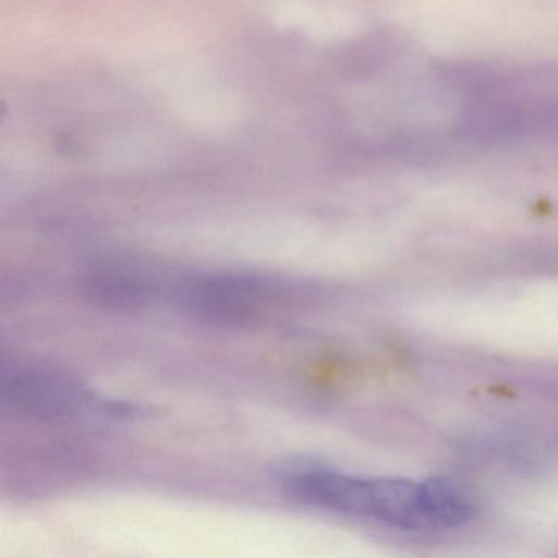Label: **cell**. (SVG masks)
<instances>
[{
	"mask_svg": "<svg viewBox=\"0 0 558 558\" xmlns=\"http://www.w3.org/2000/svg\"><path fill=\"white\" fill-rule=\"evenodd\" d=\"M2 397L15 410L47 420H133L135 404L112 400L74 375L41 362H5Z\"/></svg>",
	"mask_w": 558,
	"mask_h": 558,
	"instance_id": "obj_1",
	"label": "cell"
},
{
	"mask_svg": "<svg viewBox=\"0 0 558 558\" xmlns=\"http://www.w3.org/2000/svg\"><path fill=\"white\" fill-rule=\"evenodd\" d=\"M283 296L274 282L241 276L172 279L168 293L182 308L221 323L251 322L277 308Z\"/></svg>",
	"mask_w": 558,
	"mask_h": 558,
	"instance_id": "obj_2",
	"label": "cell"
},
{
	"mask_svg": "<svg viewBox=\"0 0 558 558\" xmlns=\"http://www.w3.org/2000/svg\"><path fill=\"white\" fill-rule=\"evenodd\" d=\"M344 514L387 522L404 531H429L423 483L401 478H349L342 499Z\"/></svg>",
	"mask_w": 558,
	"mask_h": 558,
	"instance_id": "obj_3",
	"label": "cell"
},
{
	"mask_svg": "<svg viewBox=\"0 0 558 558\" xmlns=\"http://www.w3.org/2000/svg\"><path fill=\"white\" fill-rule=\"evenodd\" d=\"M424 502L430 527H459L473 518L472 501L463 489L446 476H433L423 482Z\"/></svg>",
	"mask_w": 558,
	"mask_h": 558,
	"instance_id": "obj_4",
	"label": "cell"
}]
</instances>
